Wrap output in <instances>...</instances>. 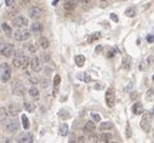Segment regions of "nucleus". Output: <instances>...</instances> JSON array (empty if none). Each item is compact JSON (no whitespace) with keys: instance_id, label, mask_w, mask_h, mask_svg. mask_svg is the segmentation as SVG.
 <instances>
[{"instance_id":"39","label":"nucleus","mask_w":154,"mask_h":143,"mask_svg":"<svg viewBox=\"0 0 154 143\" xmlns=\"http://www.w3.org/2000/svg\"><path fill=\"white\" fill-rule=\"evenodd\" d=\"M146 68H147V66H146L144 62H141L140 64H138V69H140L141 72H144L146 71Z\"/></svg>"},{"instance_id":"54","label":"nucleus","mask_w":154,"mask_h":143,"mask_svg":"<svg viewBox=\"0 0 154 143\" xmlns=\"http://www.w3.org/2000/svg\"><path fill=\"white\" fill-rule=\"evenodd\" d=\"M153 81H154V75H153Z\"/></svg>"},{"instance_id":"23","label":"nucleus","mask_w":154,"mask_h":143,"mask_svg":"<svg viewBox=\"0 0 154 143\" xmlns=\"http://www.w3.org/2000/svg\"><path fill=\"white\" fill-rule=\"evenodd\" d=\"M58 133H59L61 136H67V135H68V125H67L66 123H63V124L59 125Z\"/></svg>"},{"instance_id":"32","label":"nucleus","mask_w":154,"mask_h":143,"mask_svg":"<svg viewBox=\"0 0 154 143\" xmlns=\"http://www.w3.org/2000/svg\"><path fill=\"white\" fill-rule=\"evenodd\" d=\"M58 116L59 118H62V119H68L70 116V114L67 112V110H64V109H61L59 112H58Z\"/></svg>"},{"instance_id":"33","label":"nucleus","mask_w":154,"mask_h":143,"mask_svg":"<svg viewBox=\"0 0 154 143\" xmlns=\"http://www.w3.org/2000/svg\"><path fill=\"white\" fill-rule=\"evenodd\" d=\"M39 83H40V85H41L42 89H47L49 85H50V81L47 80V79H42V80H39Z\"/></svg>"},{"instance_id":"5","label":"nucleus","mask_w":154,"mask_h":143,"mask_svg":"<svg viewBox=\"0 0 154 143\" xmlns=\"http://www.w3.org/2000/svg\"><path fill=\"white\" fill-rule=\"evenodd\" d=\"M15 54V46L12 44H4L0 47V55L4 57H11Z\"/></svg>"},{"instance_id":"46","label":"nucleus","mask_w":154,"mask_h":143,"mask_svg":"<svg viewBox=\"0 0 154 143\" xmlns=\"http://www.w3.org/2000/svg\"><path fill=\"white\" fill-rule=\"evenodd\" d=\"M5 4H6L7 6H14L15 0H5Z\"/></svg>"},{"instance_id":"52","label":"nucleus","mask_w":154,"mask_h":143,"mask_svg":"<svg viewBox=\"0 0 154 143\" xmlns=\"http://www.w3.org/2000/svg\"><path fill=\"white\" fill-rule=\"evenodd\" d=\"M80 1H81V2H84V4H86V2H90L91 0H80Z\"/></svg>"},{"instance_id":"24","label":"nucleus","mask_w":154,"mask_h":143,"mask_svg":"<svg viewBox=\"0 0 154 143\" xmlns=\"http://www.w3.org/2000/svg\"><path fill=\"white\" fill-rule=\"evenodd\" d=\"M84 130H85V132H87V133H92L95 131V124H94V121H87L85 124Z\"/></svg>"},{"instance_id":"25","label":"nucleus","mask_w":154,"mask_h":143,"mask_svg":"<svg viewBox=\"0 0 154 143\" xmlns=\"http://www.w3.org/2000/svg\"><path fill=\"white\" fill-rule=\"evenodd\" d=\"M39 45L41 46L44 50H46V49H49V46H50V41H49V39H47V38L41 36V38L39 39Z\"/></svg>"},{"instance_id":"26","label":"nucleus","mask_w":154,"mask_h":143,"mask_svg":"<svg viewBox=\"0 0 154 143\" xmlns=\"http://www.w3.org/2000/svg\"><path fill=\"white\" fill-rule=\"evenodd\" d=\"M113 123H111V121H104V123H102L101 125H99V130L101 131H106V130H111L113 129Z\"/></svg>"},{"instance_id":"50","label":"nucleus","mask_w":154,"mask_h":143,"mask_svg":"<svg viewBox=\"0 0 154 143\" xmlns=\"http://www.w3.org/2000/svg\"><path fill=\"white\" fill-rule=\"evenodd\" d=\"M77 142H85V137H79Z\"/></svg>"},{"instance_id":"12","label":"nucleus","mask_w":154,"mask_h":143,"mask_svg":"<svg viewBox=\"0 0 154 143\" xmlns=\"http://www.w3.org/2000/svg\"><path fill=\"white\" fill-rule=\"evenodd\" d=\"M33 141H34V137H33V135L30 132H24V133L19 135L18 138H17V142H22V143H30Z\"/></svg>"},{"instance_id":"1","label":"nucleus","mask_w":154,"mask_h":143,"mask_svg":"<svg viewBox=\"0 0 154 143\" xmlns=\"http://www.w3.org/2000/svg\"><path fill=\"white\" fill-rule=\"evenodd\" d=\"M12 64L17 69H26L27 66L29 64V58L27 56H24L21 51H18L15 56L14 61H12Z\"/></svg>"},{"instance_id":"30","label":"nucleus","mask_w":154,"mask_h":143,"mask_svg":"<svg viewBox=\"0 0 154 143\" xmlns=\"http://www.w3.org/2000/svg\"><path fill=\"white\" fill-rule=\"evenodd\" d=\"M130 64H131V58H130V57L123 58V63H121V67H123L124 69H130Z\"/></svg>"},{"instance_id":"47","label":"nucleus","mask_w":154,"mask_h":143,"mask_svg":"<svg viewBox=\"0 0 154 143\" xmlns=\"http://www.w3.org/2000/svg\"><path fill=\"white\" fill-rule=\"evenodd\" d=\"M126 136L127 137H131V132H130V125L127 124V127H126Z\"/></svg>"},{"instance_id":"21","label":"nucleus","mask_w":154,"mask_h":143,"mask_svg":"<svg viewBox=\"0 0 154 143\" xmlns=\"http://www.w3.org/2000/svg\"><path fill=\"white\" fill-rule=\"evenodd\" d=\"M26 75H27V80H28L29 84H32V85H37V84H39V79H38V76L32 75V74H29V73H26Z\"/></svg>"},{"instance_id":"29","label":"nucleus","mask_w":154,"mask_h":143,"mask_svg":"<svg viewBox=\"0 0 154 143\" xmlns=\"http://www.w3.org/2000/svg\"><path fill=\"white\" fill-rule=\"evenodd\" d=\"M21 119H22V125H23V129L24 130H28L29 129V120L28 118L26 116V114H22V116H21Z\"/></svg>"},{"instance_id":"7","label":"nucleus","mask_w":154,"mask_h":143,"mask_svg":"<svg viewBox=\"0 0 154 143\" xmlns=\"http://www.w3.org/2000/svg\"><path fill=\"white\" fill-rule=\"evenodd\" d=\"M12 23L16 28H26L28 26V19L24 16H17L14 18Z\"/></svg>"},{"instance_id":"44","label":"nucleus","mask_w":154,"mask_h":143,"mask_svg":"<svg viewBox=\"0 0 154 143\" xmlns=\"http://www.w3.org/2000/svg\"><path fill=\"white\" fill-rule=\"evenodd\" d=\"M111 19L114 21V22H118V21H119V17H118L115 14H111Z\"/></svg>"},{"instance_id":"28","label":"nucleus","mask_w":154,"mask_h":143,"mask_svg":"<svg viewBox=\"0 0 154 143\" xmlns=\"http://www.w3.org/2000/svg\"><path fill=\"white\" fill-rule=\"evenodd\" d=\"M111 140H112V135H111V133H102L101 137H99V141H101V142H104V143L109 142Z\"/></svg>"},{"instance_id":"45","label":"nucleus","mask_w":154,"mask_h":143,"mask_svg":"<svg viewBox=\"0 0 154 143\" xmlns=\"http://www.w3.org/2000/svg\"><path fill=\"white\" fill-rule=\"evenodd\" d=\"M114 55H115V50L111 49V50H109V54L107 55V57H108V58H112V57H114Z\"/></svg>"},{"instance_id":"9","label":"nucleus","mask_w":154,"mask_h":143,"mask_svg":"<svg viewBox=\"0 0 154 143\" xmlns=\"http://www.w3.org/2000/svg\"><path fill=\"white\" fill-rule=\"evenodd\" d=\"M28 15H29V17H30L32 19L37 21V19H39V18L42 16V11H41L40 7H38V6H33V7L29 9Z\"/></svg>"},{"instance_id":"6","label":"nucleus","mask_w":154,"mask_h":143,"mask_svg":"<svg viewBox=\"0 0 154 143\" xmlns=\"http://www.w3.org/2000/svg\"><path fill=\"white\" fill-rule=\"evenodd\" d=\"M106 103L109 108H112L115 103V90L114 87H108V90L106 91Z\"/></svg>"},{"instance_id":"10","label":"nucleus","mask_w":154,"mask_h":143,"mask_svg":"<svg viewBox=\"0 0 154 143\" xmlns=\"http://www.w3.org/2000/svg\"><path fill=\"white\" fill-rule=\"evenodd\" d=\"M24 92H26V89L19 81H16L12 85V93L14 95H16V96H23Z\"/></svg>"},{"instance_id":"15","label":"nucleus","mask_w":154,"mask_h":143,"mask_svg":"<svg viewBox=\"0 0 154 143\" xmlns=\"http://www.w3.org/2000/svg\"><path fill=\"white\" fill-rule=\"evenodd\" d=\"M77 4H75V0H64V4H63V7L64 10L67 11H73L75 9Z\"/></svg>"},{"instance_id":"4","label":"nucleus","mask_w":154,"mask_h":143,"mask_svg":"<svg viewBox=\"0 0 154 143\" xmlns=\"http://www.w3.org/2000/svg\"><path fill=\"white\" fill-rule=\"evenodd\" d=\"M15 39L17 41H24L28 40L30 38V30H27L24 28H18V30H16V33L14 34Z\"/></svg>"},{"instance_id":"20","label":"nucleus","mask_w":154,"mask_h":143,"mask_svg":"<svg viewBox=\"0 0 154 143\" xmlns=\"http://www.w3.org/2000/svg\"><path fill=\"white\" fill-rule=\"evenodd\" d=\"M125 15L127 17H135V16L137 15V7H136V6H130V7H127L125 11Z\"/></svg>"},{"instance_id":"18","label":"nucleus","mask_w":154,"mask_h":143,"mask_svg":"<svg viewBox=\"0 0 154 143\" xmlns=\"http://www.w3.org/2000/svg\"><path fill=\"white\" fill-rule=\"evenodd\" d=\"M23 107H24V109H26L27 112H29V113H32V112L35 110V104H34L33 102H30V101H24Z\"/></svg>"},{"instance_id":"38","label":"nucleus","mask_w":154,"mask_h":143,"mask_svg":"<svg viewBox=\"0 0 154 143\" xmlns=\"http://www.w3.org/2000/svg\"><path fill=\"white\" fill-rule=\"evenodd\" d=\"M27 49H28V50H29V52H32V54H34V52L37 51V47H35L34 45H32V44H30V45H28V46H27Z\"/></svg>"},{"instance_id":"11","label":"nucleus","mask_w":154,"mask_h":143,"mask_svg":"<svg viewBox=\"0 0 154 143\" xmlns=\"http://www.w3.org/2000/svg\"><path fill=\"white\" fill-rule=\"evenodd\" d=\"M29 64H30V68H32V71L33 72H40L41 71V61H40V58L39 57H33L30 59V62H29Z\"/></svg>"},{"instance_id":"53","label":"nucleus","mask_w":154,"mask_h":143,"mask_svg":"<svg viewBox=\"0 0 154 143\" xmlns=\"http://www.w3.org/2000/svg\"><path fill=\"white\" fill-rule=\"evenodd\" d=\"M151 116H153V118H154V109L152 110V113H151Z\"/></svg>"},{"instance_id":"55","label":"nucleus","mask_w":154,"mask_h":143,"mask_svg":"<svg viewBox=\"0 0 154 143\" xmlns=\"http://www.w3.org/2000/svg\"><path fill=\"white\" fill-rule=\"evenodd\" d=\"M101 1H106V0H101Z\"/></svg>"},{"instance_id":"17","label":"nucleus","mask_w":154,"mask_h":143,"mask_svg":"<svg viewBox=\"0 0 154 143\" xmlns=\"http://www.w3.org/2000/svg\"><path fill=\"white\" fill-rule=\"evenodd\" d=\"M28 93L30 95V97H32V98H34V100H38V98H39V95H40V92H39L38 87H35V85H33L30 89H29Z\"/></svg>"},{"instance_id":"16","label":"nucleus","mask_w":154,"mask_h":143,"mask_svg":"<svg viewBox=\"0 0 154 143\" xmlns=\"http://www.w3.org/2000/svg\"><path fill=\"white\" fill-rule=\"evenodd\" d=\"M131 110H132V113L135 115H140V114H142V112H143V106L141 104L140 102H136V103L132 106Z\"/></svg>"},{"instance_id":"42","label":"nucleus","mask_w":154,"mask_h":143,"mask_svg":"<svg viewBox=\"0 0 154 143\" xmlns=\"http://www.w3.org/2000/svg\"><path fill=\"white\" fill-rule=\"evenodd\" d=\"M130 98H131L132 101H136V98H137V92L132 91V92L130 93Z\"/></svg>"},{"instance_id":"40","label":"nucleus","mask_w":154,"mask_h":143,"mask_svg":"<svg viewBox=\"0 0 154 143\" xmlns=\"http://www.w3.org/2000/svg\"><path fill=\"white\" fill-rule=\"evenodd\" d=\"M89 140H90V142H97V141H98V137L96 136V135H90Z\"/></svg>"},{"instance_id":"41","label":"nucleus","mask_w":154,"mask_h":143,"mask_svg":"<svg viewBox=\"0 0 154 143\" xmlns=\"http://www.w3.org/2000/svg\"><path fill=\"white\" fill-rule=\"evenodd\" d=\"M147 41L148 43H154V35L153 34H149V35H147Z\"/></svg>"},{"instance_id":"48","label":"nucleus","mask_w":154,"mask_h":143,"mask_svg":"<svg viewBox=\"0 0 154 143\" xmlns=\"http://www.w3.org/2000/svg\"><path fill=\"white\" fill-rule=\"evenodd\" d=\"M153 61H154V55H152V56L148 57V63H152Z\"/></svg>"},{"instance_id":"37","label":"nucleus","mask_w":154,"mask_h":143,"mask_svg":"<svg viewBox=\"0 0 154 143\" xmlns=\"http://www.w3.org/2000/svg\"><path fill=\"white\" fill-rule=\"evenodd\" d=\"M59 84H61V76L58 74H56L55 78H54V85H55V87H57Z\"/></svg>"},{"instance_id":"2","label":"nucleus","mask_w":154,"mask_h":143,"mask_svg":"<svg viewBox=\"0 0 154 143\" xmlns=\"http://www.w3.org/2000/svg\"><path fill=\"white\" fill-rule=\"evenodd\" d=\"M1 121H2V124H4L5 130H6L9 133H15L17 130L19 129V123H18V120H15V119H6V118H4Z\"/></svg>"},{"instance_id":"36","label":"nucleus","mask_w":154,"mask_h":143,"mask_svg":"<svg viewBox=\"0 0 154 143\" xmlns=\"http://www.w3.org/2000/svg\"><path fill=\"white\" fill-rule=\"evenodd\" d=\"M91 119L95 121V123H99L101 121V116L97 113H91Z\"/></svg>"},{"instance_id":"31","label":"nucleus","mask_w":154,"mask_h":143,"mask_svg":"<svg viewBox=\"0 0 154 143\" xmlns=\"http://www.w3.org/2000/svg\"><path fill=\"white\" fill-rule=\"evenodd\" d=\"M101 36H102V35H101V33H99V32H97V33H95V34L90 35L87 41H89V44H91L92 41H96V40H98V39H101Z\"/></svg>"},{"instance_id":"19","label":"nucleus","mask_w":154,"mask_h":143,"mask_svg":"<svg viewBox=\"0 0 154 143\" xmlns=\"http://www.w3.org/2000/svg\"><path fill=\"white\" fill-rule=\"evenodd\" d=\"M85 61H86V58H85L84 55H78V56L74 57V62H75V64H77L78 67H83Z\"/></svg>"},{"instance_id":"43","label":"nucleus","mask_w":154,"mask_h":143,"mask_svg":"<svg viewBox=\"0 0 154 143\" xmlns=\"http://www.w3.org/2000/svg\"><path fill=\"white\" fill-rule=\"evenodd\" d=\"M102 50H103L102 45H97V46H96V49H95V52L98 55V54H101V51H102Z\"/></svg>"},{"instance_id":"3","label":"nucleus","mask_w":154,"mask_h":143,"mask_svg":"<svg viewBox=\"0 0 154 143\" xmlns=\"http://www.w3.org/2000/svg\"><path fill=\"white\" fill-rule=\"evenodd\" d=\"M0 79L2 83H7L11 79V68L7 63H2L0 66Z\"/></svg>"},{"instance_id":"14","label":"nucleus","mask_w":154,"mask_h":143,"mask_svg":"<svg viewBox=\"0 0 154 143\" xmlns=\"http://www.w3.org/2000/svg\"><path fill=\"white\" fill-rule=\"evenodd\" d=\"M44 27H42L41 23H39V22H35V23H33L32 26H30V32L32 33H34V34H39V33H41Z\"/></svg>"},{"instance_id":"27","label":"nucleus","mask_w":154,"mask_h":143,"mask_svg":"<svg viewBox=\"0 0 154 143\" xmlns=\"http://www.w3.org/2000/svg\"><path fill=\"white\" fill-rule=\"evenodd\" d=\"M78 79L81 80V81H85V83H90L91 81V76L87 73H80V74H78Z\"/></svg>"},{"instance_id":"35","label":"nucleus","mask_w":154,"mask_h":143,"mask_svg":"<svg viewBox=\"0 0 154 143\" xmlns=\"http://www.w3.org/2000/svg\"><path fill=\"white\" fill-rule=\"evenodd\" d=\"M153 96H154V89H152V87H151V89H148V91H147V95H146V98H147V100L149 101L151 98H152V97H153Z\"/></svg>"},{"instance_id":"34","label":"nucleus","mask_w":154,"mask_h":143,"mask_svg":"<svg viewBox=\"0 0 154 143\" xmlns=\"http://www.w3.org/2000/svg\"><path fill=\"white\" fill-rule=\"evenodd\" d=\"M132 89H134V81H129V84L124 87V91H126V92H131Z\"/></svg>"},{"instance_id":"49","label":"nucleus","mask_w":154,"mask_h":143,"mask_svg":"<svg viewBox=\"0 0 154 143\" xmlns=\"http://www.w3.org/2000/svg\"><path fill=\"white\" fill-rule=\"evenodd\" d=\"M95 89H96V90H101V89H103V86L99 85V84H96V85H95Z\"/></svg>"},{"instance_id":"13","label":"nucleus","mask_w":154,"mask_h":143,"mask_svg":"<svg viewBox=\"0 0 154 143\" xmlns=\"http://www.w3.org/2000/svg\"><path fill=\"white\" fill-rule=\"evenodd\" d=\"M7 110H9V114L11 115V116H16V115L19 113L21 108H19V106H18V104H16V103H11V104L9 106Z\"/></svg>"},{"instance_id":"51","label":"nucleus","mask_w":154,"mask_h":143,"mask_svg":"<svg viewBox=\"0 0 154 143\" xmlns=\"http://www.w3.org/2000/svg\"><path fill=\"white\" fill-rule=\"evenodd\" d=\"M58 1H59V0H54V1H52V5H54V6L57 5V2H58Z\"/></svg>"},{"instance_id":"8","label":"nucleus","mask_w":154,"mask_h":143,"mask_svg":"<svg viewBox=\"0 0 154 143\" xmlns=\"http://www.w3.org/2000/svg\"><path fill=\"white\" fill-rule=\"evenodd\" d=\"M140 125L142 130H144L146 132H148L151 130V113H144L143 114Z\"/></svg>"},{"instance_id":"22","label":"nucleus","mask_w":154,"mask_h":143,"mask_svg":"<svg viewBox=\"0 0 154 143\" xmlns=\"http://www.w3.org/2000/svg\"><path fill=\"white\" fill-rule=\"evenodd\" d=\"M1 28H2L5 35H6L7 38H10V36L12 35V29H11V27H10L7 23H2V24H1Z\"/></svg>"}]
</instances>
